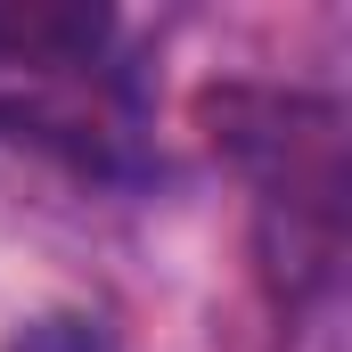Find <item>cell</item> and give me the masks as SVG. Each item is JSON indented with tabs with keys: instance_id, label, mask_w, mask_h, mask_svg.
Here are the masks:
<instances>
[{
	"instance_id": "3957f363",
	"label": "cell",
	"mask_w": 352,
	"mask_h": 352,
	"mask_svg": "<svg viewBox=\"0 0 352 352\" xmlns=\"http://www.w3.org/2000/svg\"><path fill=\"white\" fill-rule=\"evenodd\" d=\"M0 352H115V336L82 320V311H50V320H33V328H16Z\"/></svg>"
},
{
	"instance_id": "7a4b0ae2",
	"label": "cell",
	"mask_w": 352,
	"mask_h": 352,
	"mask_svg": "<svg viewBox=\"0 0 352 352\" xmlns=\"http://www.w3.org/2000/svg\"><path fill=\"white\" fill-rule=\"evenodd\" d=\"M0 131H8V140H41V148H58V156H74V164H107V140H98V131L50 115V107H25V98H8V90H0Z\"/></svg>"
},
{
	"instance_id": "6da1fadb",
	"label": "cell",
	"mask_w": 352,
	"mask_h": 352,
	"mask_svg": "<svg viewBox=\"0 0 352 352\" xmlns=\"http://www.w3.org/2000/svg\"><path fill=\"white\" fill-rule=\"evenodd\" d=\"M115 16L82 0H0V74H74L98 66Z\"/></svg>"
}]
</instances>
